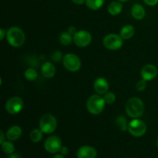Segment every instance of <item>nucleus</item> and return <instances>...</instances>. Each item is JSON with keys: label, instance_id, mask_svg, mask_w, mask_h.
Wrapping results in <instances>:
<instances>
[{"label": "nucleus", "instance_id": "obj_1", "mask_svg": "<svg viewBox=\"0 0 158 158\" xmlns=\"http://www.w3.org/2000/svg\"><path fill=\"white\" fill-rule=\"evenodd\" d=\"M126 112L132 118H139L144 112V105L143 101L138 97H132L127 101L126 105Z\"/></svg>", "mask_w": 158, "mask_h": 158}, {"label": "nucleus", "instance_id": "obj_2", "mask_svg": "<svg viewBox=\"0 0 158 158\" xmlns=\"http://www.w3.org/2000/svg\"><path fill=\"white\" fill-rule=\"evenodd\" d=\"M6 38L9 44L13 47H19L23 46L26 40L24 32L20 28L12 26L8 29L6 32Z\"/></svg>", "mask_w": 158, "mask_h": 158}, {"label": "nucleus", "instance_id": "obj_3", "mask_svg": "<svg viewBox=\"0 0 158 158\" xmlns=\"http://www.w3.org/2000/svg\"><path fill=\"white\" fill-rule=\"evenodd\" d=\"M104 98L100 94H94L88 98L86 101V108L87 110L94 115H98L101 114L105 108Z\"/></svg>", "mask_w": 158, "mask_h": 158}, {"label": "nucleus", "instance_id": "obj_4", "mask_svg": "<svg viewBox=\"0 0 158 158\" xmlns=\"http://www.w3.org/2000/svg\"><path fill=\"white\" fill-rule=\"evenodd\" d=\"M57 120L52 114H44L40 120V129L44 134H52L56 130Z\"/></svg>", "mask_w": 158, "mask_h": 158}, {"label": "nucleus", "instance_id": "obj_5", "mask_svg": "<svg viewBox=\"0 0 158 158\" xmlns=\"http://www.w3.org/2000/svg\"><path fill=\"white\" fill-rule=\"evenodd\" d=\"M103 44L110 50H117L123 46V39L117 34H108L103 38Z\"/></svg>", "mask_w": 158, "mask_h": 158}, {"label": "nucleus", "instance_id": "obj_6", "mask_svg": "<svg viewBox=\"0 0 158 158\" xmlns=\"http://www.w3.org/2000/svg\"><path fill=\"white\" fill-rule=\"evenodd\" d=\"M63 63L64 67L69 72H77L81 67V60L73 53H67L63 56Z\"/></svg>", "mask_w": 158, "mask_h": 158}, {"label": "nucleus", "instance_id": "obj_7", "mask_svg": "<svg viewBox=\"0 0 158 158\" xmlns=\"http://www.w3.org/2000/svg\"><path fill=\"white\" fill-rule=\"evenodd\" d=\"M128 131L132 136L140 137L144 135L147 131V125L143 120L136 118L131 120L128 125Z\"/></svg>", "mask_w": 158, "mask_h": 158}, {"label": "nucleus", "instance_id": "obj_8", "mask_svg": "<svg viewBox=\"0 0 158 158\" xmlns=\"http://www.w3.org/2000/svg\"><path fill=\"white\" fill-rule=\"evenodd\" d=\"M24 103L22 98L19 97H11L5 105L6 111L10 114H17L23 110Z\"/></svg>", "mask_w": 158, "mask_h": 158}, {"label": "nucleus", "instance_id": "obj_9", "mask_svg": "<svg viewBox=\"0 0 158 158\" xmlns=\"http://www.w3.org/2000/svg\"><path fill=\"white\" fill-rule=\"evenodd\" d=\"M44 148L46 151L50 154L60 152L62 148L61 139L57 136H50L45 141Z\"/></svg>", "mask_w": 158, "mask_h": 158}, {"label": "nucleus", "instance_id": "obj_10", "mask_svg": "<svg viewBox=\"0 0 158 158\" xmlns=\"http://www.w3.org/2000/svg\"><path fill=\"white\" fill-rule=\"evenodd\" d=\"M92 42V35L89 32L80 30L73 35V43L79 47H86Z\"/></svg>", "mask_w": 158, "mask_h": 158}, {"label": "nucleus", "instance_id": "obj_11", "mask_svg": "<svg viewBox=\"0 0 158 158\" xmlns=\"http://www.w3.org/2000/svg\"><path fill=\"white\" fill-rule=\"evenodd\" d=\"M142 79L145 80L146 81H151L154 80L157 75V69L154 65L148 64L145 65L141 69L140 72Z\"/></svg>", "mask_w": 158, "mask_h": 158}, {"label": "nucleus", "instance_id": "obj_12", "mask_svg": "<svg viewBox=\"0 0 158 158\" xmlns=\"http://www.w3.org/2000/svg\"><path fill=\"white\" fill-rule=\"evenodd\" d=\"M77 155L78 158H96L97 152L93 147L83 146L79 148Z\"/></svg>", "mask_w": 158, "mask_h": 158}, {"label": "nucleus", "instance_id": "obj_13", "mask_svg": "<svg viewBox=\"0 0 158 158\" xmlns=\"http://www.w3.org/2000/svg\"><path fill=\"white\" fill-rule=\"evenodd\" d=\"M94 87L96 92L100 95L105 94L106 92H108L109 89V83L107 80L103 77H99L96 79L94 83Z\"/></svg>", "mask_w": 158, "mask_h": 158}, {"label": "nucleus", "instance_id": "obj_14", "mask_svg": "<svg viewBox=\"0 0 158 158\" xmlns=\"http://www.w3.org/2000/svg\"><path fill=\"white\" fill-rule=\"evenodd\" d=\"M42 75L46 78H52L56 74V67L52 63L46 62L41 67Z\"/></svg>", "mask_w": 158, "mask_h": 158}, {"label": "nucleus", "instance_id": "obj_15", "mask_svg": "<svg viewBox=\"0 0 158 158\" xmlns=\"http://www.w3.org/2000/svg\"><path fill=\"white\" fill-rule=\"evenodd\" d=\"M22 135V129L19 126H12L6 132V137L10 141L17 140Z\"/></svg>", "mask_w": 158, "mask_h": 158}, {"label": "nucleus", "instance_id": "obj_16", "mask_svg": "<svg viewBox=\"0 0 158 158\" xmlns=\"http://www.w3.org/2000/svg\"><path fill=\"white\" fill-rule=\"evenodd\" d=\"M131 14L135 19L141 20L144 18L146 13H145L144 8L141 5L135 4L134 5L132 9H131Z\"/></svg>", "mask_w": 158, "mask_h": 158}, {"label": "nucleus", "instance_id": "obj_17", "mask_svg": "<svg viewBox=\"0 0 158 158\" xmlns=\"http://www.w3.org/2000/svg\"><path fill=\"white\" fill-rule=\"evenodd\" d=\"M134 34H135V28L131 25H127L121 29L120 35L123 40H129L134 36Z\"/></svg>", "mask_w": 158, "mask_h": 158}, {"label": "nucleus", "instance_id": "obj_18", "mask_svg": "<svg viewBox=\"0 0 158 158\" xmlns=\"http://www.w3.org/2000/svg\"><path fill=\"white\" fill-rule=\"evenodd\" d=\"M108 12L112 15H117L123 10V5L119 2H112L107 8Z\"/></svg>", "mask_w": 158, "mask_h": 158}, {"label": "nucleus", "instance_id": "obj_19", "mask_svg": "<svg viewBox=\"0 0 158 158\" xmlns=\"http://www.w3.org/2000/svg\"><path fill=\"white\" fill-rule=\"evenodd\" d=\"M115 123L116 126L121 131H128V125H129V123H127V119L123 116L117 117L115 120Z\"/></svg>", "mask_w": 158, "mask_h": 158}, {"label": "nucleus", "instance_id": "obj_20", "mask_svg": "<svg viewBox=\"0 0 158 158\" xmlns=\"http://www.w3.org/2000/svg\"><path fill=\"white\" fill-rule=\"evenodd\" d=\"M105 0H86V5L92 10H98L103 6Z\"/></svg>", "mask_w": 158, "mask_h": 158}, {"label": "nucleus", "instance_id": "obj_21", "mask_svg": "<svg viewBox=\"0 0 158 158\" xmlns=\"http://www.w3.org/2000/svg\"><path fill=\"white\" fill-rule=\"evenodd\" d=\"M43 134L44 133L41 131L40 129H34L29 134V137L30 140L34 143H38V142L41 141L43 139Z\"/></svg>", "mask_w": 158, "mask_h": 158}, {"label": "nucleus", "instance_id": "obj_22", "mask_svg": "<svg viewBox=\"0 0 158 158\" xmlns=\"http://www.w3.org/2000/svg\"><path fill=\"white\" fill-rule=\"evenodd\" d=\"M60 43L63 46H68V45L71 44L72 42H73V36L69 33L68 32H63L60 34V38H59Z\"/></svg>", "mask_w": 158, "mask_h": 158}, {"label": "nucleus", "instance_id": "obj_23", "mask_svg": "<svg viewBox=\"0 0 158 158\" xmlns=\"http://www.w3.org/2000/svg\"><path fill=\"white\" fill-rule=\"evenodd\" d=\"M2 150L3 152L6 154H12L15 151V146L12 141H5L4 143H2Z\"/></svg>", "mask_w": 158, "mask_h": 158}, {"label": "nucleus", "instance_id": "obj_24", "mask_svg": "<svg viewBox=\"0 0 158 158\" xmlns=\"http://www.w3.org/2000/svg\"><path fill=\"white\" fill-rule=\"evenodd\" d=\"M25 78L28 80V81H34L37 79L38 77V73L37 71L33 68H29L26 70L24 73Z\"/></svg>", "mask_w": 158, "mask_h": 158}, {"label": "nucleus", "instance_id": "obj_25", "mask_svg": "<svg viewBox=\"0 0 158 158\" xmlns=\"http://www.w3.org/2000/svg\"><path fill=\"white\" fill-rule=\"evenodd\" d=\"M103 98H104L105 102H106V104H113V103L116 101V96L115 94L112 92H106V94H104Z\"/></svg>", "mask_w": 158, "mask_h": 158}, {"label": "nucleus", "instance_id": "obj_26", "mask_svg": "<svg viewBox=\"0 0 158 158\" xmlns=\"http://www.w3.org/2000/svg\"><path fill=\"white\" fill-rule=\"evenodd\" d=\"M147 87V81L143 79H142L141 80L137 82V85H136V89L138 91L141 92V91H143Z\"/></svg>", "mask_w": 158, "mask_h": 158}, {"label": "nucleus", "instance_id": "obj_27", "mask_svg": "<svg viewBox=\"0 0 158 158\" xmlns=\"http://www.w3.org/2000/svg\"><path fill=\"white\" fill-rule=\"evenodd\" d=\"M51 59L55 62H60L62 59V52L60 51H56L52 54Z\"/></svg>", "mask_w": 158, "mask_h": 158}, {"label": "nucleus", "instance_id": "obj_28", "mask_svg": "<svg viewBox=\"0 0 158 158\" xmlns=\"http://www.w3.org/2000/svg\"><path fill=\"white\" fill-rule=\"evenodd\" d=\"M147 5L150 6H154L158 3V0H143Z\"/></svg>", "mask_w": 158, "mask_h": 158}, {"label": "nucleus", "instance_id": "obj_29", "mask_svg": "<svg viewBox=\"0 0 158 158\" xmlns=\"http://www.w3.org/2000/svg\"><path fill=\"white\" fill-rule=\"evenodd\" d=\"M67 32H69L70 35H72L73 36V35L77 33V29H76V27H74V26H69V27H68Z\"/></svg>", "mask_w": 158, "mask_h": 158}, {"label": "nucleus", "instance_id": "obj_30", "mask_svg": "<svg viewBox=\"0 0 158 158\" xmlns=\"http://www.w3.org/2000/svg\"><path fill=\"white\" fill-rule=\"evenodd\" d=\"M60 153L63 155H66V154H69V149L66 147H62L61 150H60Z\"/></svg>", "mask_w": 158, "mask_h": 158}, {"label": "nucleus", "instance_id": "obj_31", "mask_svg": "<svg viewBox=\"0 0 158 158\" xmlns=\"http://www.w3.org/2000/svg\"><path fill=\"white\" fill-rule=\"evenodd\" d=\"M6 35V31H5L3 29H0V40H2Z\"/></svg>", "mask_w": 158, "mask_h": 158}, {"label": "nucleus", "instance_id": "obj_32", "mask_svg": "<svg viewBox=\"0 0 158 158\" xmlns=\"http://www.w3.org/2000/svg\"><path fill=\"white\" fill-rule=\"evenodd\" d=\"M6 141V140H5V134H4V133H3V131H0V143H4V142Z\"/></svg>", "mask_w": 158, "mask_h": 158}, {"label": "nucleus", "instance_id": "obj_33", "mask_svg": "<svg viewBox=\"0 0 158 158\" xmlns=\"http://www.w3.org/2000/svg\"><path fill=\"white\" fill-rule=\"evenodd\" d=\"M71 1L77 5H82L84 3V2H86V0H71Z\"/></svg>", "mask_w": 158, "mask_h": 158}, {"label": "nucleus", "instance_id": "obj_34", "mask_svg": "<svg viewBox=\"0 0 158 158\" xmlns=\"http://www.w3.org/2000/svg\"><path fill=\"white\" fill-rule=\"evenodd\" d=\"M9 158H21V156L19 154H10Z\"/></svg>", "mask_w": 158, "mask_h": 158}, {"label": "nucleus", "instance_id": "obj_35", "mask_svg": "<svg viewBox=\"0 0 158 158\" xmlns=\"http://www.w3.org/2000/svg\"><path fill=\"white\" fill-rule=\"evenodd\" d=\"M53 158H65V157H64V155H63V154H56V156H54Z\"/></svg>", "mask_w": 158, "mask_h": 158}, {"label": "nucleus", "instance_id": "obj_36", "mask_svg": "<svg viewBox=\"0 0 158 158\" xmlns=\"http://www.w3.org/2000/svg\"><path fill=\"white\" fill-rule=\"evenodd\" d=\"M119 2H127L128 1V0H118Z\"/></svg>", "mask_w": 158, "mask_h": 158}, {"label": "nucleus", "instance_id": "obj_37", "mask_svg": "<svg viewBox=\"0 0 158 158\" xmlns=\"http://www.w3.org/2000/svg\"><path fill=\"white\" fill-rule=\"evenodd\" d=\"M157 148H158V138H157Z\"/></svg>", "mask_w": 158, "mask_h": 158}]
</instances>
